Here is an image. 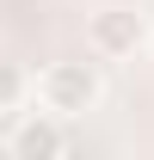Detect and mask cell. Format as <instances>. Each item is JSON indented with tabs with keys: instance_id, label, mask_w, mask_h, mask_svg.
<instances>
[{
	"instance_id": "cell-1",
	"label": "cell",
	"mask_w": 154,
	"mask_h": 160,
	"mask_svg": "<svg viewBox=\"0 0 154 160\" xmlns=\"http://www.w3.org/2000/svg\"><path fill=\"white\" fill-rule=\"evenodd\" d=\"M31 92H37V105L49 117L74 123V117H86V111H99L105 74H99V62H86V56H62V62H49V68L31 80Z\"/></svg>"
},
{
	"instance_id": "cell-2",
	"label": "cell",
	"mask_w": 154,
	"mask_h": 160,
	"mask_svg": "<svg viewBox=\"0 0 154 160\" xmlns=\"http://www.w3.org/2000/svg\"><path fill=\"white\" fill-rule=\"evenodd\" d=\"M86 49L99 62H130L148 49V19L136 12V6H99L93 19H86Z\"/></svg>"
},
{
	"instance_id": "cell-3",
	"label": "cell",
	"mask_w": 154,
	"mask_h": 160,
	"mask_svg": "<svg viewBox=\"0 0 154 160\" xmlns=\"http://www.w3.org/2000/svg\"><path fill=\"white\" fill-rule=\"evenodd\" d=\"M13 160H68V123L37 111L13 123Z\"/></svg>"
},
{
	"instance_id": "cell-4",
	"label": "cell",
	"mask_w": 154,
	"mask_h": 160,
	"mask_svg": "<svg viewBox=\"0 0 154 160\" xmlns=\"http://www.w3.org/2000/svg\"><path fill=\"white\" fill-rule=\"evenodd\" d=\"M25 99H31V74H25L19 62H0V117H6V111H19Z\"/></svg>"
},
{
	"instance_id": "cell-5",
	"label": "cell",
	"mask_w": 154,
	"mask_h": 160,
	"mask_svg": "<svg viewBox=\"0 0 154 160\" xmlns=\"http://www.w3.org/2000/svg\"><path fill=\"white\" fill-rule=\"evenodd\" d=\"M148 49H154V25H148Z\"/></svg>"
}]
</instances>
